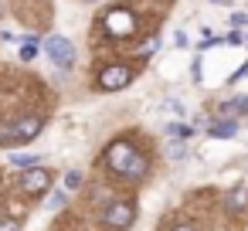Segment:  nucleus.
I'll use <instances>...</instances> for the list:
<instances>
[{
	"label": "nucleus",
	"mask_w": 248,
	"mask_h": 231,
	"mask_svg": "<svg viewBox=\"0 0 248 231\" xmlns=\"http://www.w3.org/2000/svg\"><path fill=\"white\" fill-rule=\"evenodd\" d=\"M41 126H45L41 116H24V119H17V123H4V126H0V143H4V146H11V143H28V139H34V136L41 133Z\"/></svg>",
	"instance_id": "1"
},
{
	"label": "nucleus",
	"mask_w": 248,
	"mask_h": 231,
	"mask_svg": "<svg viewBox=\"0 0 248 231\" xmlns=\"http://www.w3.org/2000/svg\"><path fill=\"white\" fill-rule=\"evenodd\" d=\"M102 24H106V31H109L112 38H129V34H136V17H133V11H126V7L106 11Z\"/></svg>",
	"instance_id": "2"
},
{
	"label": "nucleus",
	"mask_w": 248,
	"mask_h": 231,
	"mask_svg": "<svg viewBox=\"0 0 248 231\" xmlns=\"http://www.w3.org/2000/svg\"><path fill=\"white\" fill-rule=\"evenodd\" d=\"M106 167L112 170V173H119V177H126V170H129V163L136 160V150H133V143H126V139H116L109 150H106Z\"/></svg>",
	"instance_id": "3"
},
{
	"label": "nucleus",
	"mask_w": 248,
	"mask_h": 231,
	"mask_svg": "<svg viewBox=\"0 0 248 231\" xmlns=\"http://www.w3.org/2000/svg\"><path fill=\"white\" fill-rule=\"evenodd\" d=\"M133 82V68L129 65H106L99 72V89L102 92H123Z\"/></svg>",
	"instance_id": "4"
},
{
	"label": "nucleus",
	"mask_w": 248,
	"mask_h": 231,
	"mask_svg": "<svg viewBox=\"0 0 248 231\" xmlns=\"http://www.w3.org/2000/svg\"><path fill=\"white\" fill-rule=\"evenodd\" d=\"M45 55H48L58 68H68V65L75 62V45H72L68 38H62V34H51V38H45Z\"/></svg>",
	"instance_id": "5"
},
{
	"label": "nucleus",
	"mask_w": 248,
	"mask_h": 231,
	"mask_svg": "<svg viewBox=\"0 0 248 231\" xmlns=\"http://www.w3.org/2000/svg\"><path fill=\"white\" fill-rule=\"evenodd\" d=\"M133 217H136V207H133V204H126V200H116V204H109V207H106V214H102V221H106L112 231H123V228H129V224H133Z\"/></svg>",
	"instance_id": "6"
},
{
	"label": "nucleus",
	"mask_w": 248,
	"mask_h": 231,
	"mask_svg": "<svg viewBox=\"0 0 248 231\" xmlns=\"http://www.w3.org/2000/svg\"><path fill=\"white\" fill-rule=\"evenodd\" d=\"M48 187H51V173L45 167H28L21 173V190L24 194H45Z\"/></svg>",
	"instance_id": "7"
},
{
	"label": "nucleus",
	"mask_w": 248,
	"mask_h": 231,
	"mask_svg": "<svg viewBox=\"0 0 248 231\" xmlns=\"http://www.w3.org/2000/svg\"><path fill=\"white\" fill-rule=\"evenodd\" d=\"M234 133H238V123H234V119L214 116V123H211V136H214V139H228V136H234Z\"/></svg>",
	"instance_id": "8"
},
{
	"label": "nucleus",
	"mask_w": 248,
	"mask_h": 231,
	"mask_svg": "<svg viewBox=\"0 0 248 231\" xmlns=\"http://www.w3.org/2000/svg\"><path fill=\"white\" fill-rule=\"evenodd\" d=\"M245 204H248V194H245V187H234V190L228 194V200H224V207H228L231 214H234V211H241Z\"/></svg>",
	"instance_id": "9"
},
{
	"label": "nucleus",
	"mask_w": 248,
	"mask_h": 231,
	"mask_svg": "<svg viewBox=\"0 0 248 231\" xmlns=\"http://www.w3.org/2000/svg\"><path fill=\"white\" fill-rule=\"evenodd\" d=\"M167 156L170 160H184L187 156V139H170L167 143Z\"/></svg>",
	"instance_id": "10"
},
{
	"label": "nucleus",
	"mask_w": 248,
	"mask_h": 231,
	"mask_svg": "<svg viewBox=\"0 0 248 231\" xmlns=\"http://www.w3.org/2000/svg\"><path fill=\"white\" fill-rule=\"evenodd\" d=\"M143 173H146V160H143V156L136 153V160L129 163V170H126V177H129V180H140Z\"/></svg>",
	"instance_id": "11"
},
{
	"label": "nucleus",
	"mask_w": 248,
	"mask_h": 231,
	"mask_svg": "<svg viewBox=\"0 0 248 231\" xmlns=\"http://www.w3.org/2000/svg\"><path fill=\"white\" fill-rule=\"evenodd\" d=\"M34 55H38V41H34V38H24V41H21V58L31 62Z\"/></svg>",
	"instance_id": "12"
},
{
	"label": "nucleus",
	"mask_w": 248,
	"mask_h": 231,
	"mask_svg": "<svg viewBox=\"0 0 248 231\" xmlns=\"http://www.w3.org/2000/svg\"><path fill=\"white\" fill-rule=\"evenodd\" d=\"M11 163L24 170V167H34V163H38V156H34V153H14V156H11Z\"/></svg>",
	"instance_id": "13"
},
{
	"label": "nucleus",
	"mask_w": 248,
	"mask_h": 231,
	"mask_svg": "<svg viewBox=\"0 0 248 231\" xmlns=\"http://www.w3.org/2000/svg\"><path fill=\"white\" fill-rule=\"evenodd\" d=\"M78 187H82V173L78 170H68L65 173V190H78Z\"/></svg>",
	"instance_id": "14"
},
{
	"label": "nucleus",
	"mask_w": 248,
	"mask_h": 231,
	"mask_svg": "<svg viewBox=\"0 0 248 231\" xmlns=\"http://www.w3.org/2000/svg\"><path fill=\"white\" fill-rule=\"evenodd\" d=\"M156 48H160V38H150V41H143V45H140V51H136V55H140V58H146V55H153Z\"/></svg>",
	"instance_id": "15"
},
{
	"label": "nucleus",
	"mask_w": 248,
	"mask_h": 231,
	"mask_svg": "<svg viewBox=\"0 0 248 231\" xmlns=\"http://www.w3.org/2000/svg\"><path fill=\"white\" fill-rule=\"evenodd\" d=\"M170 136H180V139H190L194 136V126H167Z\"/></svg>",
	"instance_id": "16"
},
{
	"label": "nucleus",
	"mask_w": 248,
	"mask_h": 231,
	"mask_svg": "<svg viewBox=\"0 0 248 231\" xmlns=\"http://www.w3.org/2000/svg\"><path fill=\"white\" fill-rule=\"evenodd\" d=\"M65 200H68V190H62V194L48 197V211H62V207H65Z\"/></svg>",
	"instance_id": "17"
},
{
	"label": "nucleus",
	"mask_w": 248,
	"mask_h": 231,
	"mask_svg": "<svg viewBox=\"0 0 248 231\" xmlns=\"http://www.w3.org/2000/svg\"><path fill=\"white\" fill-rule=\"evenodd\" d=\"M0 231H21V224L14 217H0Z\"/></svg>",
	"instance_id": "18"
},
{
	"label": "nucleus",
	"mask_w": 248,
	"mask_h": 231,
	"mask_svg": "<svg viewBox=\"0 0 248 231\" xmlns=\"http://www.w3.org/2000/svg\"><path fill=\"white\" fill-rule=\"evenodd\" d=\"M231 24H234V28H245V24H248V14H231Z\"/></svg>",
	"instance_id": "19"
},
{
	"label": "nucleus",
	"mask_w": 248,
	"mask_h": 231,
	"mask_svg": "<svg viewBox=\"0 0 248 231\" xmlns=\"http://www.w3.org/2000/svg\"><path fill=\"white\" fill-rule=\"evenodd\" d=\"M173 231H194V228H190V224H177Z\"/></svg>",
	"instance_id": "20"
}]
</instances>
